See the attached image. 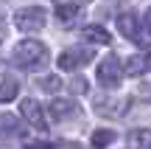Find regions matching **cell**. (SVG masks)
<instances>
[{"mask_svg": "<svg viewBox=\"0 0 151 149\" xmlns=\"http://www.w3.org/2000/svg\"><path fill=\"white\" fill-rule=\"evenodd\" d=\"M45 56H48V51H45L42 42H37V39H25V42H20L14 48L11 62H14L17 68H37V65L45 62Z\"/></svg>", "mask_w": 151, "mask_h": 149, "instance_id": "obj_1", "label": "cell"}, {"mask_svg": "<svg viewBox=\"0 0 151 149\" xmlns=\"http://www.w3.org/2000/svg\"><path fill=\"white\" fill-rule=\"evenodd\" d=\"M45 20H48V14H45L42 6H25L14 14L17 28H22V31H39L45 25Z\"/></svg>", "mask_w": 151, "mask_h": 149, "instance_id": "obj_2", "label": "cell"}, {"mask_svg": "<svg viewBox=\"0 0 151 149\" xmlns=\"http://www.w3.org/2000/svg\"><path fill=\"white\" fill-rule=\"evenodd\" d=\"M95 82L101 84V87H115V84L120 82V62L115 59V56L101 59V65L95 68Z\"/></svg>", "mask_w": 151, "mask_h": 149, "instance_id": "obj_3", "label": "cell"}, {"mask_svg": "<svg viewBox=\"0 0 151 149\" xmlns=\"http://www.w3.org/2000/svg\"><path fill=\"white\" fill-rule=\"evenodd\" d=\"M90 59H92L90 48H73V51H65V54L59 56V68L62 71H76V68L87 65Z\"/></svg>", "mask_w": 151, "mask_h": 149, "instance_id": "obj_4", "label": "cell"}, {"mask_svg": "<svg viewBox=\"0 0 151 149\" xmlns=\"http://www.w3.org/2000/svg\"><path fill=\"white\" fill-rule=\"evenodd\" d=\"M48 113L50 116L56 118V121H65V118H70V113H76V116H78V104H76L73 99H53L48 104Z\"/></svg>", "mask_w": 151, "mask_h": 149, "instance_id": "obj_5", "label": "cell"}, {"mask_svg": "<svg viewBox=\"0 0 151 149\" xmlns=\"http://www.w3.org/2000/svg\"><path fill=\"white\" fill-rule=\"evenodd\" d=\"M22 116L28 118V124H31V127L45 129V113H42V107H39L34 99H25V101H22Z\"/></svg>", "mask_w": 151, "mask_h": 149, "instance_id": "obj_6", "label": "cell"}, {"mask_svg": "<svg viewBox=\"0 0 151 149\" xmlns=\"http://www.w3.org/2000/svg\"><path fill=\"white\" fill-rule=\"evenodd\" d=\"M56 14H59V20L65 23V25H78V23L84 20V9H81V6H76V3L59 6V9H56Z\"/></svg>", "mask_w": 151, "mask_h": 149, "instance_id": "obj_7", "label": "cell"}, {"mask_svg": "<svg viewBox=\"0 0 151 149\" xmlns=\"http://www.w3.org/2000/svg\"><path fill=\"white\" fill-rule=\"evenodd\" d=\"M118 28H120V34L123 37H129V39H137L140 37V23H137V17H132V14H123V17H118Z\"/></svg>", "mask_w": 151, "mask_h": 149, "instance_id": "obj_8", "label": "cell"}, {"mask_svg": "<svg viewBox=\"0 0 151 149\" xmlns=\"http://www.w3.org/2000/svg\"><path fill=\"white\" fill-rule=\"evenodd\" d=\"M0 132H3V135H17V132H25V124H22L17 116H3V118H0Z\"/></svg>", "mask_w": 151, "mask_h": 149, "instance_id": "obj_9", "label": "cell"}, {"mask_svg": "<svg viewBox=\"0 0 151 149\" xmlns=\"http://www.w3.org/2000/svg\"><path fill=\"white\" fill-rule=\"evenodd\" d=\"M115 138H118V135H115V129H95V132H92V146L106 149Z\"/></svg>", "mask_w": 151, "mask_h": 149, "instance_id": "obj_10", "label": "cell"}, {"mask_svg": "<svg viewBox=\"0 0 151 149\" xmlns=\"http://www.w3.org/2000/svg\"><path fill=\"white\" fill-rule=\"evenodd\" d=\"M146 68H148V56H132L129 62H126V73L129 76H137V73H146Z\"/></svg>", "mask_w": 151, "mask_h": 149, "instance_id": "obj_11", "label": "cell"}, {"mask_svg": "<svg viewBox=\"0 0 151 149\" xmlns=\"http://www.w3.org/2000/svg\"><path fill=\"white\" fill-rule=\"evenodd\" d=\"M84 37L90 39V42H101V45H106V42H109V34H106V31H101L98 25L87 28V31H84Z\"/></svg>", "mask_w": 151, "mask_h": 149, "instance_id": "obj_12", "label": "cell"}, {"mask_svg": "<svg viewBox=\"0 0 151 149\" xmlns=\"http://www.w3.org/2000/svg\"><path fill=\"white\" fill-rule=\"evenodd\" d=\"M14 93H17V84L14 82H0V101L14 99Z\"/></svg>", "mask_w": 151, "mask_h": 149, "instance_id": "obj_13", "label": "cell"}, {"mask_svg": "<svg viewBox=\"0 0 151 149\" xmlns=\"http://www.w3.org/2000/svg\"><path fill=\"white\" fill-rule=\"evenodd\" d=\"M143 28H148V31H151V9H148V14H146V23H143Z\"/></svg>", "mask_w": 151, "mask_h": 149, "instance_id": "obj_14", "label": "cell"}]
</instances>
